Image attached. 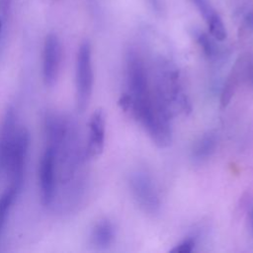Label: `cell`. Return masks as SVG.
Returning <instances> with one entry per match:
<instances>
[{
	"label": "cell",
	"mask_w": 253,
	"mask_h": 253,
	"mask_svg": "<svg viewBox=\"0 0 253 253\" xmlns=\"http://www.w3.org/2000/svg\"><path fill=\"white\" fill-rule=\"evenodd\" d=\"M156 95L164 102L171 114L191 112V104L188 95L185 93L179 72L176 67L159 62L155 67L152 81Z\"/></svg>",
	"instance_id": "1"
},
{
	"label": "cell",
	"mask_w": 253,
	"mask_h": 253,
	"mask_svg": "<svg viewBox=\"0 0 253 253\" xmlns=\"http://www.w3.org/2000/svg\"><path fill=\"white\" fill-rule=\"evenodd\" d=\"M94 86L92 49L89 42H83L77 52L75 65V95L77 108L84 111L91 100Z\"/></svg>",
	"instance_id": "2"
},
{
	"label": "cell",
	"mask_w": 253,
	"mask_h": 253,
	"mask_svg": "<svg viewBox=\"0 0 253 253\" xmlns=\"http://www.w3.org/2000/svg\"><path fill=\"white\" fill-rule=\"evenodd\" d=\"M39 193L41 203L49 208L54 204L57 192V161L54 146L46 142L38 169Z\"/></svg>",
	"instance_id": "3"
},
{
	"label": "cell",
	"mask_w": 253,
	"mask_h": 253,
	"mask_svg": "<svg viewBox=\"0 0 253 253\" xmlns=\"http://www.w3.org/2000/svg\"><path fill=\"white\" fill-rule=\"evenodd\" d=\"M128 185L135 203L142 211L152 215L160 211L159 193L148 173L141 170L132 172L128 178Z\"/></svg>",
	"instance_id": "4"
},
{
	"label": "cell",
	"mask_w": 253,
	"mask_h": 253,
	"mask_svg": "<svg viewBox=\"0 0 253 253\" xmlns=\"http://www.w3.org/2000/svg\"><path fill=\"white\" fill-rule=\"evenodd\" d=\"M30 141L31 138L29 131L24 127L19 128L17 138L5 170V173H7L9 178V185L16 188L18 191L22 190L25 180Z\"/></svg>",
	"instance_id": "5"
},
{
	"label": "cell",
	"mask_w": 253,
	"mask_h": 253,
	"mask_svg": "<svg viewBox=\"0 0 253 253\" xmlns=\"http://www.w3.org/2000/svg\"><path fill=\"white\" fill-rule=\"evenodd\" d=\"M62 49L58 37L48 34L43 42L42 54V77L45 86L52 87L56 84L61 69Z\"/></svg>",
	"instance_id": "6"
},
{
	"label": "cell",
	"mask_w": 253,
	"mask_h": 253,
	"mask_svg": "<svg viewBox=\"0 0 253 253\" xmlns=\"http://www.w3.org/2000/svg\"><path fill=\"white\" fill-rule=\"evenodd\" d=\"M18 131L17 111L13 106H9L0 123V172H5L6 170Z\"/></svg>",
	"instance_id": "7"
},
{
	"label": "cell",
	"mask_w": 253,
	"mask_h": 253,
	"mask_svg": "<svg viewBox=\"0 0 253 253\" xmlns=\"http://www.w3.org/2000/svg\"><path fill=\"white\" fill-rule=\"evenodd\" d=\"M106 136V115L102 109L96 110L90 117L88 124V139L85 148L89 158L101 155L105 145Z\"/></svg>",
	"instance_id": "8"
},
{
	"label": "cell",
	"mask_w": 253,
	"mask_h": 253,
	"mask_svg": "<svg viewBox=\"0 0 253 253\" xmlns=\"http://www.w3.org/2000/svg\"><path fill=\"white\" fill-rule=\"evenodd\" d=\"M201 15L203 16L209 32L216 41H223L226 38V30L218 13L211 6L209 0H192Z\"/></svg>",
	"instance_id": "9"
},
{
	"label": "cell",
	"mask_w": 253,
	"mask_h": 253,
	"mask_svg": "<svg viewBox=\"0 0 253 253\" xmlns=\"http://www.w3.org/2000/svg\"><path fill=\"white\" fill-rule=\"evenodd\" d=\"M116 230L113 222L107 218H102L95 223L91 231V242L99 249H106L115 240Z\"/></svg>",
	"instance_id": "10"
},
{
	"label": "cell",
	"mask_w": 253,
	"mask_h": 253,
	"mask_svg": "<svg viewBox=\"0 0 253 253\" xmlns=\"http://www.w3.org/2000/svg\"><path fill=\"white\" fill-rule=\"evenodd\" d=\"M217 135L213 131H209L201 136L193 146L192 156L196 161H204L210 158L216 149Z\"/></svg>",
	"instance_id": "11"
},
{
	"label": "cell",
	"mask_w": 253,
	"mask_h": 253,
	"mask_svg": "<svg viewBox=\"0 0 253 253\" xmlns=\"http://www.w3.org/2000/svg\"><path fill=\"white\" fill-rule=\"evenodd\" d=\"M20 191L9 185L7 189H5V191L0 195V237L4 231L11 209Z\"/></svg>",
	"instance_id": "12"
},
{
	"label": "cell",
	"mask_w": 253,
	"mask_h": 253,
	"mask_svg": "<svg viewBox=\"0 0 253 253\" xmlns=\"http://www.w3.org/2000/svg\"><path fill=\"white\" fill-rule=\"evenodd\" d=\"M196 246V238L193 236H189L182 240L180 243L175 245L170 252L171 253H190L195 249Z\"/></svg>",
	"instance_id": "13"
},
{
	"label": "cell",
	"mask_w": 253,
	"mask_h": 253,
	"mask_svg": "<svg viewBox=\"0 0 253 253\" xmlns=\"http://www.w3.org/2000/svg\"><path fill=\"white\" fill-rule=\"evenodd\" d=\"M199 42L201 43V45L203 46L204 52L207 54V56L212 58L216 56V48L213 45L212 42H211V41H209V39H207L206 37H201L199 39Z\"/></svg>",
	"instance_id": "14"
},
{
	"label": "cell",
	"mask_w": 253,
	"mask_h": 253,
	"mask_svg": "<svg viewBox=\"0 0 253 253\" xmlns=\"http://www.w3.org/2000/svg\"><path fill=\"white\" fill-rule=\"evenodd\" d=\"M249 218H250V223H251V227H252V230H253V205H252V207L250 208V211H249Z\"/></svg>",
	"instance_id": "15"
}]
</instances>
